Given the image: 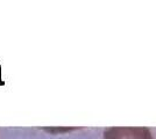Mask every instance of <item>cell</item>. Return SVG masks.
I'll list each match as a JSON object with an SVG mask.
<instances>
[{
  "label": "cell",
  "instance_id": "1",
  "mask_svg": "<svg viewBox=\"0 0 156 139\" xmlns=\"http://www.w3.org/2000/svg\"><path fill=\"white\" fill-rule=\"evenodd\" d=\"M104 139H154L147 128H108L104 132Z\"/></svg>",
  "mask_w": 156,
  "mask_h": 139
}]
</instances>
